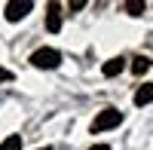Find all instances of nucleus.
<instances>
[{"mask_svg": "<svg viewBox=\"0 0 153 150\" xmlns=\"http://www.w3.org/2000/svg\"><path fill=\"white\" fill-rule=\"evenodd\" d=\"M31 65L40 68V71H55L61 65V52L52 49V46H43V49H37V52L31 55Z\"/></svg>", "mask_w": 153, "mask_h": 150, "instance_id": "obj_1", "label": "nucleus"}, {"mask_svg": "<svg viewBox=\"0 0 153 150\" xmlns=\"http://www.w3.org/2000/svg\"><path fill=\"white\" fill-rule=\"evenodd\" d=\"M123 123V114L120 110H113V107H107V110H101V114L92 120V132H107V129H117Z\"/></svg>", "mask_w": 153, "mask_h": 150, "instance_id": "obj_2", "label": "nucleus"}, {"mask_svg": "<svg viewBox=\"0 0 153 150\" xmlns=\"http://www.w3.org/2000/svg\"><path fill=\"white\" fill-rule=\"evenodd\" d=\"M31 0H12V3H6V9H3V16L9 19V22H22L25 16L31 12Z\"/></svg>", "mask_w": 153, "mask_h": 150, "instance_id": "obj_3", "label": "nucleus"}, {"mask_svg": "<svg viewBox=\"0 0 153 150\" xmlns=\"http://www.w3.org/2000/svg\"><path fill=\"white\" fill-rule=\"evenodd\" d=\"M46 28L52 31V34L61 28V6H58V3H49V6H46Z\"/></svg>", "mask_w": 153, "mask_h": 150, "instance_id": "obj_4", "label": "nucleus"}, {"mask_svg": "<svg viewBox=\"0 0 153 150\" xmlns=\"http://www.w3.org/2000/svg\"><path fill=\"white\" fill-rule=\"evenodd\" d=\"M150 101H153V83H144L141 89L135 92V104L144 107V104H150Z\"/></svg>", "mask_w": 153, "mask_h": 150, "instance_id": "obj_5", "label": "nucleus"}, {"mask_svg": "<svg viewBox=\"0 0 153 150\" xmlns=\"http://www.w3.org/2000/svg\"><path fill=\"white\" fill-rule=\"evenodd\" d=\"M123 68H126L123 58H110L107 65H104V77H117V74H123Z\"/></svg>", "mask_w": 153, "mask_h": 150, "instance_id": "obj_6", "label": "nucleus"}, {"mask_svg": "<svg viewBox=\"0 0 153 150\" xmlns=\"http://www.w3.org/2000/svg\"><path fill=\"white\" fill-rule=\"evenodd\" d=\"M147 71H150V58H147V55H138V58L132 61V74L141 77V74H147Z\"/></svg>", "mask_w": 153, "mask_h": 150, "instance_id": "obj_7", "label": "nucleus"}, {"mask_svg": "<svg viewBox=\"0 0 153 150\" xmlns=\"http://www.w3.org/2000/svg\"><path fill=\"white\" fill-rule=\"evenodd\" d=\"M0 150H22V138L19 135H9V138L0 144Z\"/></svg>", "mask_w": 153, "mask_h": 150, "instance_id": "obj_8", "label": "nucleus"}, {"mask_svg": "<svg viewBox=\"0 0 153 150\" xmlns=\"http://www.w3.org/2000/svg\"><path fill=\"white\" fill-rule=\"evenodd\" d=\"M126 12H129V16H141L144 3H141V0H129V3H126Z\"/></svg>", "mask_w": 153, "mask_h": 150, "instance_id": "obj_9", "label": "nucleus"}, {"mask_svg": "<svg viewBox=\"0 0 153 150\" xmlns=\"http://www.w3.org/2000/svg\"><path fill=\"white\" fill-rule=\"evenodd\" d=\"M3 80H12V74H9L6 68H0V83H3Z\"/></svg>", "mask_w": 153, "mask_h": 150, "instance_id": "obj_10", "label": "nucleus"}, {"mask_svg": "<svg viewBox=\"0 0 153 150\" xmlns=\"http://www.w3.org/2000/svg\"><path fill=\"white\" fill-rule=\"evenodd\" d=\"M92 150H110L107 144H92Z\"/></svg>", "mask_w": 153, "mask_h": 150, "instance_id": "obj_11", "label": "nucleus"}, {"mask_svg": "<svg viewBox=\"0 0 153 150\" xmlns=\"http://www.w3.org/2000/svg\"><path fill=\"white\" fill-rule=\"evenodd\" d=\"M43 150H49V147H43Z\"/></svg>", "mask_w": 153, "mask_h": 150, "instance_id": "obj_12", "label": "nucleus"}]
</instances>
